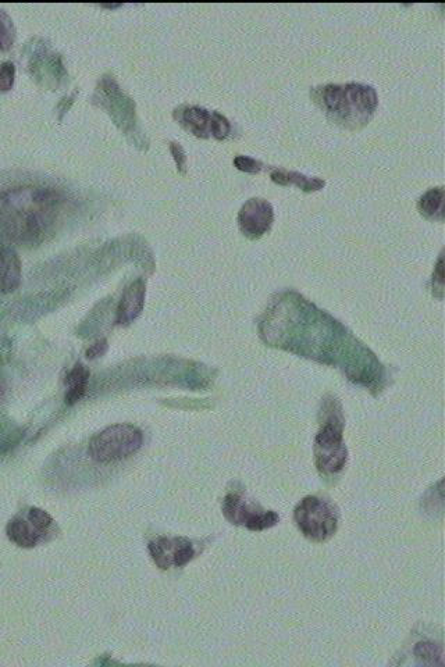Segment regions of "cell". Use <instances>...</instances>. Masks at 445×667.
<instances>
[{"label":"cell","instance_id":"cell-16","mask_svg":"<svg viewBox=\"0 0 445 667\" xmlns=\"http://www.w3.org/2000/svg\"><path fill=\"white\" fill-rule=\"evenodd\" d=\"M64 383L67 385L64 401H66L67 405H76V403L80 402L81 399L85 397V394H87L89 370L84 365H81V363H77V365L71 369V372L67 374Z\"/></svg>","mask_w":445,"mask_h":667},{"label":"cell","instance_id":"cell-11","mask_svg":"<svg viewBox=\"0 0 445 667\" xmlns=\"http://www.w3.org/2000/svg\"><path fill=\"white\" fill-rule=\"evenodd\" d=\"M152 561L162 570L184 567L198 555L197 544L190 538L160 535L149 542Z\"/></svg>","mask_w":445,"mask_h":667},{"label":"cell","instance_id":"cell-8","mask_svg":"<svg viewBox=\"0 0 445 667\" xmlns=\"http://www.w3.org/2000/svg\"><path fill=\"white\" fill-rule=\"evenodd\" d=\"M222 509L224 517L231 524L251 531L272 529L280 522L276 512L263 509L254 499L248 498L244 491H230L223 499Z\"/></svg>","mask_w":445,"mask_h":667},{"label":"cell","instance_id":"cell-10","mask_svg":"<svg viewBox=\"0 0 445 667\" xmlns=\"http://www.w3.org/2000/svg\"><path fill=\"white\" fill-rule=\"evenodd\" d=\"M174 119L195 137L226 139L231 133V123L219 112H210L199 106H180L174 110Z\"/></svg>","mask_w":445,"mask_h":667},{"label":"cell","instance_id":"cell-3","mask_svg":"<svg viewBox=\"0 0 445 667\" xmlns=\"http://www.w3.org/2000/svg\"><path fill=\"white\" fill-rule=\"evenodd\" d=\"M311 96L327 119L352 131L365 127L379 105L376 89L359 82L320 85Z\"/></svg>","mask_w":445,"mask_h":667},{"label":"cell","instance_id":"cell-4","mask_svg":"<svg viewBox=\"0 0 445 667\" xmlns=\"http://www.w3.org/2000/svg\"><path fill=\"white\" fill-rule=\"evenodd\" d=\"M319 422V431L313 445L316 467L322 476H336L343 472L347 465L348 449L344 442L343 405L334 395H327L323 399Z\"/></svg>","mask_w":445,"mask_h":667},{"label":"cell","instance_id":"cell-1","mask_svg":"<svg viewBox=\"0 0 445 667\" xmlns=\"http://www.w3.org/2000/svg\"><path fill=\"white\" fill-rule=\"evenodd\" d=\"M259 335L269 347L337 367L351 383L373 394L386 387V369L375 353L343 323L297 291L273 296L259 320Z\"/></svg>","mask_w":445,"mask_h":667},{"label":"cell","instance_id":"cell-12","mask_svg":"<svg viewBox=\"0 0 445 667\" xmlns=\"http://www.w3.org/2000/svg\"><path fill=\"white\" fill-rule=\"evenodd\" d=\"M273 220L272 203L263 198L249 199L242 205L238 213V226H240L241 233L249 240H258L269 233Z\"/></svg>","mask_w":445,"mask_h":667},{"label":"cell","instance_id":"cell-20","mask_svg":"<svg viewBox=\"0 0 445 667\" xmlns=\"http://www.w3.org/2000/svg\"><path fill=\"white\" fill-rule=\"evenodd\" d=\"M234 166H236L238 170L249 174L261 173V171L265 170L267 167L261 160L249 158V156H236V158H234Z\"/></svg>","mask_w":445,"mask_h":667},{"label":"cell","instance_id":"cell-7","mask_svg":"<svg viewBox=\"0 0 445 667\" xmlns=\"http://www.w3.org/2000/svg\"><path fill=\"white\" fill-rule=\"evenodd\" d=\"M6 534L20 548H35L53 540L59 527L44 509L28 508L7 523Z\"/></svg>","mask_w":445,"mask_h":667},{"label":"cell","instance_id":"cell-14","mask_svg":"<svg viewBox=\"0 0 445 667\" xmlns=\"http://www.w3.org/2000/svg\"><path fill=\"white\" fill-rule=\"evenodd\" d=\"M23 269L21 260L13 248L0 245V292L10 294L20 287Z\"/></svg>","mask_w":445,"mask_h":667},{"label":"cell","instance_id":"cell-17","mask_svg":"<svg viewBox=\"0 0 445 667\" xmlns=\"http://www.w3.org/2000/svg\"><path fill=\"white\" fill-rule=\"evenodd\" d=\"M444 198L445 192L443 187L429 189L426 194H423L419 199L418 209L423 217L432 221L444 220Z\"/></svg>","mask_w":445,"mask_h":667},{"label":"cell","instance_id":"cell-18","mask_svg":"<svg viewBox=\"0 0 445 667\" xmlns=\"http://www.w3.org/2000/svg\"><path fill=\"white\" fill-rule=\"evenodd\" d=\"M415 656L425 665H443V647L432 641L419 642L415 647Z\"/></svg>","mask_w":445,"mask_h":667},{"label":"cell","instance_id":"cell-15","mask_svg":"<svg viewBox=\"0 0 445 667\" xmlns=\"http://www.w3.org/2000/svg\"><path fill=\"white\" fill-rule=\"evenodd\" d=\"M270 178H272L274 184L283 185V187L295 185L304 192L320 191L326 185L323 178L308 177L305 174L298 173V171L281 169V167H274L270 170Z\"/></svg>","mask_w":445,"mask_h":667},{"label":"cell","instance_id":"cell-23","mask_svg":"<svg viewBox=\"0 0 445 667\" xmlns=\"http://www.w3.org/2000/svg\"><path fill=\"white\" fill-rule=\"evenodd\" d=\"M170 152H172L174 162L177 164V170L181 174L187 173V155L183 146L177 144V142H170Z\"/></svg>","mask_w":445,"mask_h":667},{"label":"cell","instance_id":"cell-22","mask_svg":"<svg viewBox=\"0 0 445 667\" xmlns=\"http://www.w3.org/2000/svg\"><path fill=\"white\" fill-rule=\"evenodd\" d=\"M444 292V271H443V255L440 256L439 262H437L436 269H434L433 274V294L437 298L443 299Z\"/></svg>","mask_w":445,"mask_h":667},{"label":"cell","instance_id":"cell-2","mask_svg":"<svg viewBox=\"0 0 445 667\" xmlns=\"http://www.w3.org/2000/svg\"><path fill=\"white\" fill-rule=\"evenodd\" d=\"M62 196L52 188H16L0 196V227L20 244H39L58 221Z\"/></svg>","mask_w":445,"mask_h":667},{"label":"cell","instance_id":"cell-9","mask_svg":"<svg viewBox=\"0 0 445 667\" xmlns=\"http://www.w3.org/2000/svg\"><path fill=\"white\" fill-rule=\"evenodd\" d=\"M95 103L102 109L108 110L110 117L116 126L124 134L133 135L138 142L137 113H135V102L130 96L121 91L115 78L103 77L96 89Z\"/></svg>","mask_w":445,"mask_h":667},{"label":"cell","instance_id":"cell-19","mask_svg":"<svg viewBox=\"0 0 445 667\" xmlns=\"http://www.w3.org/2000/svg\"><path fill=\"white\" fill-rule=\"evenodd\" d=\"M14 41H16V27L13 20L5 10L0 9V51H10Z\"/></svg>","mask_w":445,"mask_h":667},{"label":"cell","instance_id":"cell-21","mask_svg":"<svg viewBox=\"0 0 445 667\" xmlns=\"http://www.w3.org/2000/svg\"><path fill=\"white\" fill-rule=\"evenodd\" d=\"M16 81V66L12 62L0 64V92H9Z\"/></svg>","mask_w":445,"mask_h":667},{"label":"cell","instance_id":"cell-25","mask_svg":"<svg viewBox=\"0 0 445 667\" xmlns=\"http://www.w3.org/2000/svg\"><path fill=\"white\" fill-rule=\"evenodd\" d=\"M103 9H117V7L121 6V3H115V5H101Z\"/></svg>","mask_w":445,"mask_h":667},{"label":"cell","instance_id":"cell-6","mask_svg":"<svg viewBox=\"0 0 445 667\" xmlns=\"http://www.w3.org/2000/svg\"><path fill=\"white\" fill-rule=\"evenodd\" d=\"M294 520L308 540L326 542L337 533L338 509L329 499L306 497L295 508Z\"/></svg>","mask_w":445,"mask_h":667},{"label":"cell","instance_id":"cell-24","mask_svg":"<svg viewBox=\"0 0 445 667\" xmlns=\"http://www.w3.org/2000/svg\"><path fill=\"white\" fill-rule=\"evenodd\" d=\"M108 348V341H106L105 338H102V340L96 341L94 345H91V347L87 349L85 356H87L88 359L101 358V356L108 352Z\"/></svg>","mask_w":445,"mask_h":667},{"label":"cell","instance_id":"cell-5","mask_svg":"<svg viewBox=\"0 0 445 667\" xmlns=\"http://www.w3.org/2000/svg\"><path fill=\"white\" fill-rule=\"evenodd\" d=\"M144 444V434L133 424H115L98 434L89 442V456L96 463L109 465L137 454Z\"/></svg>","mask_w":445,"mask_h":667},{"label":"cell","instance_id":"cell-13","mask_svg":"<svg viewBox=\"0 0 445 667\" xmlns=\"http://www.w3.org/2000/svg\"><path fill=\"white\" fill-rule=\"evenodd\" d=\"M147 295V284L142 278H137L128 285L117 306L116 323L119 326H128L140 317L145 305Z\"/></svg>","mask_w":445,"mask_h":667}]
</instances>
